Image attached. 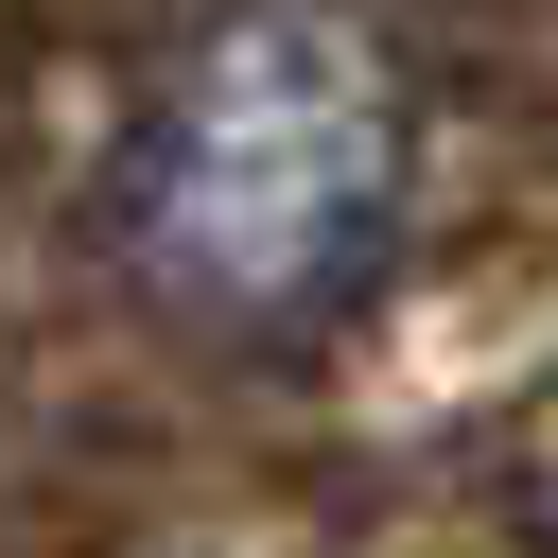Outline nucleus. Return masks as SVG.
<instances>
[{"mask_svg": "<svg viewBox=\"0 0 558 558\" xmlns=\"http://www.w3.org/2000/svg\"><path fill=\"white\" fill-rule=\"evenodd\" d=\"M401 227H418V122L349 17H209L140 70L105 140V244L209 349L349 331Z\"/></svg>", "mask_w": 558, "mask_h": 558, "instance_id": "nucleus-1", "label": "nucleus"}]
</instances>
